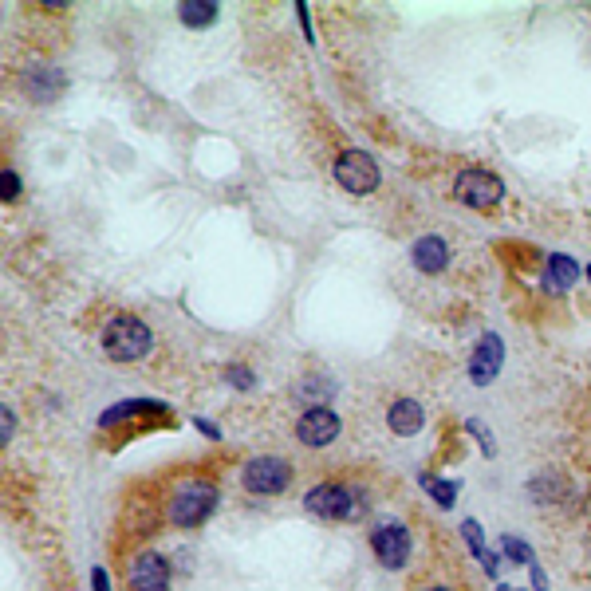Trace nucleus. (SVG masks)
I'll return each instance as SVG.
<instances>
[{
	"instance_id": "obj_6",
	"label": "nucleus",
	"mask_w": 591,
	"mask_h": 591,
	"mask_svg": "<svg viewBox=\"0 0 591 591\" xmlns=\"http://www.w3.org/2000/svg\"><path fill=\"white\" fill-rule=\"evenodd\" d=\"M454 197H458L461 205H469V209H497L501 201H505V182L493 174V170H481V166H473V170H461L458 182H454Z\"/></svg>"
},
{
	"instance_id": "obj_7",
	"label": "nucleus",
	"mask_w": 591,
	"mask_h": 591,
	"mask_svg": "<svg viewBox=\"0 0 591 591\" xmlns=\"http://www.w3.org/2000/svg\"><path fill=\"white\" fill-rule=\"evenodd\" d=\"M371 552L375 560L387 568V572H402L410 564V552H414V536L402 521H383V525L371 532Z\"/></svg>"
},
{
	"instance_id": "obj_2",
	"label": "nucleus",
	"mask_w": 591,
	"mask_h": 591,
	"mask_svg": "<svg viewBox=\"0 0 591 591\" xmlns=\"http://www.w3.org/2000/svg\"><path fill=\"white\" fill-rule=\"evenodd\" d=\"M103 351H107V359H115V363H138V359H146L150 355V347H154V331L146 328V320H138L131 312H119V316H111L107 324H103Z\"/></svg>"
},
{
	"instance_id": "obj_16",
	"label": "nucleus",
	"mask_w": 591,
	"mask_h": 591,
	"mask_svg": "<svg viewBox=\"0 0 591 591\" xmlns=\"http://www.w3.org/2000/svg\"><path fill=\"white\" fill-rule=\"evenodd\" d=\"M461 540H465V548L477 556V564H481L489 576H501V556H497V552H489L485 532H481L477 521H461Z\"/></svg>"
},
{
	"instance_id": "obj_8",
	"label": "nucleus",
	"mask_w": 591,
	"mask_h": 591,
	"mask_svg": "<svg viewBox=\"0 0 591 591\" xmlns=\"http://www.w3.org/2000/svg\"><path fill=\"white\" fill-rule=\"evenodd\" d=\"M339 430H343V422H339V414L331 406H308L296 418V438L308 450H328L331 442L339 438Z\"/></svg>"
},
{
	"instance_id": "obj_31",
	"label": "nucleus",
	"mask_w": 591,
	"mask_h": 591,
	"mask_svg": "<svg viewBox=\"0 0 591 591\" xmlns=\"http://www.w3.org/2000/svg\"><path fill=\"white\" fill-rule=\"evenodd\" d=\"M588 280H591V264H588Z\"/></svg>"
},
{
	"instance_id": "obj_23",
	"label": "nucleus",
	"mask_w": 591,
	"mask_h": 591,
	"mask_svg": "<svg viewBox=\"0 0 591 591\" xmlns=\"http://www.w3.org/2000/svg\"><path fill=\"white\" fill-rule=\"evenodd\" d=\"M465 430H469V434H473V438H477V442H481V450H485V454H489V458H493V454H497V446H493V434H489V430H485V426H481V422H477V418H469V422H465Z\"/></svg>"
},
{
	"instance_id": "obj_26",
	"label": "nucleus",
	"mask_w": 591,
	"mask_h": 591,
	"mask_svg": "<svg viewBox=\"0 0 591 591\" xmlns=\"http://www.w3.org/2000/svg\"><path fill=\"white\" fill-rule=\"evenodd\" d=\"M194 426H197V430H201V434H205V438H213V442H221V430H217L213 422H205V418H194Z\"/></svg>"
},
{
	"instance_id": "obj_14",
	"label": "nucleus",
	"mask_w": 591,
	"mask_h": 591,
	"mask_svg": "<svg viewBox=\"0 0 591 591\" xmlns=\"http://www.w3.org/2000/svg\"><path fill=\"white\" fill-rule=\"evenodd\" d=\"M387 426L398 438H414L426 426V406L414 402V398H394L391 410H387Z\"/></svg>"
},
{
	"instance_id": "obj_29",
	"label": "nucleus",
	"mask_w": 591,
	"mask_h": 591,
	"mask_svg": "<svg viewBox=\"0 0 591 591\" xmlns=\"http://www.w3.org/2000/svg\"><path fill=\"white\" fill-rule=\"evenodd\" d=\"M422 591H458V588H446V584H430V588H422Z\"/></svg>"
},
{
	"instance_id": "obj_10",
	"label": "nucleus",
	"mask_w": 591,
	"mask_h": 591,
	"mask_svg": "<svg viewBox=\"0 0 591 591\" xmlns=\"http://www.w3.org/2000/svg\"><path fill=\"white\" fill-rule=\"evenodd\" d=\"M505 367V339L497 331H485L473 347V359H469V379L473 387H489Z\"/></svg>"
},
{
	"instance_id": "obj_18",
	"label": "nucleus",
	"mask_w": 591,
	"mask_h": 591,
	"mask_svg": "<svg viewBox=\"0 0 591 591\" xmlns=\"http://www.w3.org/2000/svg\"><path fill=\"white\" fill-rule=\"evenodd\" d=\"M418 485L438 501V509H454V501H458V481H446V477H434V473H422L418 477Z\"/></svg>"
},
{
	"instance_id": "obj_22",
	"label": "nucleus",
	"mask_w": 591,
	"mask_h": 591,
	"mask_svg": "<svg viewBox=\"0 0 591 591\" xmlns=\"http://www.w3.org/2000/svg\"><path fill=\"white\" fill-rule=\"evenodd\" d=\"M296 391L304 394V398H328V394H335V383H328V379H308Z\"/></svg>"
},
{
	"instance_id": "obj_11",
	"label": "nucleus",
	"mask_w": 591,
	"mask_h": 591,
	"mask_svg": "<svg viewBox=\"0 0 591 591\" xmlns=\"http://www.w3.org/2000/svg\"><path fill=\"white\" fill-rule=\"evenodd\" d=\"M20 91L32 99V103H52L67 91V75L52 64H32L20 71Z\"/></svg>"
},
{
	"instance_id": "obj_19",
	"label": "nucleus",
	"mask_w": 591,
	"mask_h": 591,
	"mask_svg": "<svg viewBox=\"0 0 591 591\" xmlns=\"http://www.w3.org/2000/svg\"><path fill=\"white\" fill-rule=\"evenodd\" d=\"M501 548H505V556H509L513 564H525V568H532V564H536L532 548H528L521 536H501Z\"/></svg>"
},
{
	"instance_id": "obj_21",
	"label": "nucleus",
	"mask_w": 591,
	"mask_h": 591,
	"mask_svg": "<svg viewBox=\"0 0 591 591\" xmlns=\"http://www.w3.org/2000/svg\"><path fill=\"white\" fill-rule=\"evenodd\" d=\"M0 197H4V205H12L20 197V174L16 170H4L0 174Z\"/></svg>"
},
{
	"instance_id": "obj_25",
	"label": "nucleus",
	"mask_w": 591,
	"mask_h": 591,
	"mask_svg": "<svg viewBox=\"0 0 591 591\" xmlns=\"http://www.w3.org/2000/svg\"><path fill=\"white\" fill-rule=\"evenodd\" d=\"M296 16H300V24H304V36L316 40V36H312V12H308V4H296Z\"/></svg>"
},
{
	"instance_id": "obj_15",
	"label": "nucleus",
	"mask_w": 591,
	"mask_h": 591,
	"mask_svg": "<svg viewBox=\"0 0 591 591\" xmlns=\"http://www.w3.org/2000/svg\"><path fill=\"white\" fill-rule=\"evenodd\" d=\"M576 280H580V264L572 261V257H564V253H552L548 264H544L540 288H544V292H552V296H560V292H568Z\"/></svg>"
},
{
	"instance_id": "obj_1",
	"label": "nucleus",
	"mask_w": 591,
	"mask_h": 591,
	"mask_svg": "<svg viewBox=\"0 0 591 591\" xmlns=\"http://www.w3.org/2000/svg\"><path fill=\"white\" fill-rule=\"evenodd\" d=\"M217 501H221V493H217L213 481H205V477H186V481H178L174 493L166 497V521L174 528L205 525V521L213 517Z\"/></svg>"
},
{
	"instance_id": "obj_9",
	"label": "nucleus",
	"mask_w": 591,
	"mask_h": 591,
	"mask_svg": "<svg viewBox=\"0 0 591 591\" xmlns=\"http://www.w3.org/2000/svg\"><path fill=\"white\" fill-rule=\"evenodd\" d=\"M127 588L131 591H170V560L154 548H142L131 556L127 568Z\"/></svg>"
},
{
	"instance_id": "obj_5",
	"label": "nucleus",
	"mask_w": 591,
	"mask_h": 591,
	"mask_svg": "<svg viewBox=\"0 0 591 591\" xmlns=\"http://www.w3.org/2000/svg\"><path fill=\"white\" fill-rule=\"evenodd\" d=\"M335 182H339L347 194L367 197L379 190L383 170H379V162H375L367 150H343V154L335 158Z\"/></svg>"
},
{
	"instance_id": "obj_3",
	"label": "nucleus",
	"mask_w": 591,
	"mask_h": 591,
	"mask_svg": "<svg viewBox=\"0 0 591 591\" xmlns=\"http://www.w3.org/2000/svg\"><path fill=\"white\" fill-rule=\"evenodd\" d=\"M363 505H367L363 493L351 489V485H343V481H320L304 497V509L312 517H320V521H355L359 513H367Z\"/></svg>"
},
{
	"instance_id": "obj_30",
	"label": "nucleus",
	"mask_w": 591,
	"mask_h": 591,
	"mask_svg": "<svg viewBox=\"0 0 591 591\" xmlns=\"http://www.w3.org/2000/svg\"><path fill=\"white\" fill-rule=\"evenodd\" d=\"M497 591H513V588H505V584H501V588H497Z\"/></svg>"
},
{
	"instance_id": "obj_17",
	"label": "nucleus",
	"mask_w": 591,
	"mask_h": 591,
	"mask_svg": "<svg viewBox=\"0 0 591 591\" xmlns=\"http://www.w3.org/2000/svg\"><path fill=\"white\" fill-rule=\"evenodd\" d=\"M178 20L186 28H209L217 20V4H209V0H186V4H178Z\"/></svg>"
},
{
	"instance_id": "obj_27",
	"label": "nucleus",
	"mask_w": 591,
	"mask_h": 591,
	"mask_svg": "<svg viewBox=\"0 0 591 591\" xmlns=\"http://www.w3.org/2000/svg\"><path fill=\"white\" fill-rule=\"evenodd\" d=\"M528 572H532V584H536V591H548V576H544V568H540V564H532Z\"/></svg>"
},
{
	"instance_id": "obj_12",
	"label": "nucleus",
	"mask_w": 591,
	"mask_h": 591,
	"mask_svg": "<svg viewBox=\"0 0 591 591\" xmlns=\"http://www.w3.org/2000/svg\"><path fill=\"white\" fill-rule=\"evenodd\" d=\"M146 414H170L166 402H154V398H127L119 406H107L103 418H99V430H115L123 422H134V418H146Z\"/></svg>"
},
{
	"instance_id": "obj_13",
	"label": "nucleus",
	"mask_w": 591,
	"mask_h": 591,
	"mask_svg": "<svg viewBox=\"0 0 591 591\" xmlns=\"http://www.w3.org/2000/svg\"><path fill=\"white\" fill-rule=\"evenodd\" d=\"M450 245L438 237V233H426V237H418L414 241V249H410V261L418 272H426V276H434V272H442L446 264H450Z\"/></svg>"
},
{
	"instance_id": "obj_24",
	"label": "nucleus",
	"mask_w": 591,
	"mask_h": 591,
	"mask_svg": "<svg viewBox=\"0 0 591 591\" xmlns=\"http://www.w3.org/2000/svg\"><path fill=\"white\" fill-rule=\"evenodd\" d=\"M91 591H111V576H107V568H91Z\"/></svg>"
},
{
	"instance_id": "obj_20",
	"label": "nucleus",
	"mask_w": 591,
	"mask_h": 591,
	"mask_svg": "<svg viewBox=\"0 0 591 591\" xmlns=\"http://www.w3.org/2000/svg\"><path fill=\"white\" fill-rule=\"evenodd\" d=\"M225 383L237 387V391H253V387H257V375H253L245 363H233V367H225Z\"/></svg>"
},
{
	"instance_id": "obj_4",
	"label": "nucleus",
	"mask_w": 591,
	"mask_h": 591,
	"mask_svg": "<svg viewBox=\"0 0 591 591\" xmlns=\"http://www.w3.org/2000/svg\"><path fill=\"white\" fill-rule=\"evenodd\" d=\"M241 485L253 497H280L292 485V465L276 454H261V458L245 461L241 469Z\"/></svg>"
},
{
	"instance_id": "obj_28",
	"label": "nucleus",
	"mask_w": 591,
	"mask_h": 591,
	"mask_svg": "<svg viewBox=\"0 0 591 591\" xmlns=\"http://www.w3.org/2000/svg\"><path fill=\"white\" fill-rule=\"evenodd\" d=\"M0 414H4V446H8V442H12V422H16V414H12V406H4Z\"/></svg>"
}]
</instances>
